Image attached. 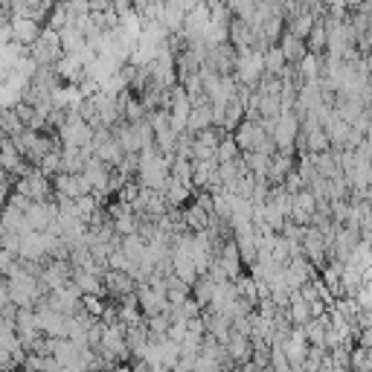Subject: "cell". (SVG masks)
Segmentation results:
<instances>
[{
	"instance_id": "21",
	"label": "cell",
	"mask_w": 372,
	"mask_h": 372,
	"mask_svg": "<svg viewBox=\"0 0 372 372\" xmlns=\"http://www.w3.org/2000/svg\"><path fill=\"white\" fill-rule=\"evenodd\" d=\"M186 335H189V323H172V326H169V340L184 343Z\"/></svg>"
},
{
	"instance_id": "7",
	"label": "cell",
	"mask_w": 372,
	"mask_h": 372,
	"mask_svg": "<svg viewBox=\"0 0 372 372\" xmlns=\"http://www.w3.org/2000/svg\"><path fill=\"white\" fill-rule=\"evenodd\" d=\"M294 169H297L294 166V155H288V151H277L273 160H271V169H268V181L273 186H280V184H285V177L291 175Z\"/></svg>"
},
{
	"instance_id": "4",
	"label": "cell",
	"mask_w": 372,
	"mask_h": 372,
	"mask_svg": "<svg viewBox=\"0 0 372 372\" xmlns=\"http://www.w3.org/2000/svg\"><path fill=\"white\" fill-rule=\"evenodd\" d=\"M137 285L140 282H137L128 271H108L105 273V294L117 302L126 300L128 294H137Z\"/></svg>"
},
{
	"instance_id": "14",
	"label": "cell",
	"mask_w": 372,
	"mask_h": 372,
	"mask_svg": "<svg viewBox=\"0 0 372 372\" xmlns=\"http://www.w3.org/2000/svg\"><path fill=\"white\" fill-rule=\"evenodd\" d=\"M285 70H288V59H285V52L280 50V44L268 47L265 50V73L268 76H285Z\"/></svg>"
},
{
	"instance_id": "22",
	"label": "cell",
	"mask_w": 372,
	"mask_h": 372,
	"mask_svg": "<svg viewBox=\"0 0 372 372\" xmlns=\"http://www.w3.org/2000/svg\"><path fill=\"white\" fill-rule=\"evenodd\" d=\"M364 198H366V201H369V204H372V186H369V189H366V192H364Z\"/></svg>"
},
{
	"instance_id": "17",
	"label": "cell",
	"mask_w": 372,
	"mask_h": 372,
	"mask_svg": "<svg viewBox=\"0 0 372 372\" xmlns=\"http://www.w3.org/2000/svg\"><path fill=\"white\" fill-rule=\"evenodd\" d=\"M242 155H244V151H242V146L236 143V137H233V134H227L224 140L218 143V160H222V163H233V160H239Z\"/></svg>"
},
{
	"instance_id": "20",
	"label": "cell",
	"mask_w": 372,
	"mask_h": 372,
	"mask_svg": "<svg viewBox=\"0 0 372 372\" xmlns=\"http://www.w3.org/2000/svg\"><path fill=\"white\" fill-rule=\"evenodd\" d=\"M332 361L340 369H352V343H343V346L332 349Z\"/></svg>"
},
{
	"instance_id": "19",
	"label": "cell",
	"mask_w": 372,
	"mask_h": 372,
	"mask_svg": "<svg viewBox=\"0 0 372 372\" xmlns=\"http://www.w3.org/2000/svg\"><path fill=\"white\" fill-rule=\"evenodd\" d=\"M38 169L44 172L47 177H56L59 172H61V148H56V151H50V155L38 163Z\"/></svg>"
},
{
	"instance_id": "15",
	"label": "cell",
	"mask_w": 372,
	"mask_h": 372,
	"mask_svg": "<svg viewBox=\"0 0 372 372\" xmlns=\"http://www.w3.org/2000/svg\"><path fill=\"white\" fill-rule=\"evenodd\" d=\"M244 160H247V169H251L256 177H268L273 155H268V151H244Z\"/></svg>"
},
{
	"instance_id": "1",
	"label": "cell",
	"mask_w": 372,
	"mask_h": 372,
	"mask_svg": "<svg viewBox=\"0 0 372 372\" xmlns=\"http://www.w3.org/2000/svg\"><path fill=\"white\" fill-rule=\"evenodd\" d=\"M233 137H236V143L242 146V151H259V148H265L268 140H271V134H268L265 126H262V119H244L242 126L233 131Z\"/></svg>"
},
{
	"instance_id": "5",
	"label": "cell",
	"mask_w": 372,
	"mask_h": 372,
	"mask_svg": "<svg viewBox=\"0 0 372 372\" xmlns=\"http://www.w3.org/2000/svg\"><path fill=\"white\" fill-rule=\"evenodd\" d=\"M227 355H230V361L239 364V366L251 364L253 361V337L251 335H242V332L233 329V337L227 340Z\"/></svg>"
},
{
	"instance_id": "11",
	"label": "cell",
	"mask_w": 372,
	"mask_h": 372,
	"mask_svg": "<svg viewBox=\"0 0 372 372\" xmlns=\"http://www.w3.org/2000/svg\"><path fill=\"white\" fill-rule=\"evenodd\" d=\"M314 23H317V12L314 9H306V12H300L297 18L288 21V32H294L297 38H309L311 30H314Z\"/></svg>"
},
{
	"instance_id": "13",
	"label": "cell",
	"mask_w": 372,
	"mask_h": 372,
	"mask_svg": "<svg viewBox=\"0 0 372 372\" xmlns=\"http://www.w3.org/2000/svg\"><path fill=\"white\" fill-rule=\"evenodd\" d=\"M166 201L169 206H186V201L192 198V186L189 184H181V181H175V177H169V184H166Z\"/></svg>"
},
{
	"instance_id": "3",
	"label": "cell",
	"mask_w": 372,
	"mask_h": 372,
	"mask_svg": "<svg viewBox=\"0 0 372 372\" xmlns=\"http://www.w3.org/2000/svg\"><path fill=\"white\" fill-rule=\"evenodd\" d=\"M90 181V186H93V192L96 195H108L111 192V181H114V166H108L105 160H99V157H88V163H85V172H81Z\"/></svg>"
},
{
	"instance_id": "16",
	"label": "cell",
	"mask_w": 372,
	"mask_h": 372,
	"mask_svg": "<svg viewBox=\"0 0 372 372\" xmlns=\"http://www.w3.org/2000/svg\"><path fill=\"white\" fill-rule=\"evenodd\" d=\"M306 137H309V151H311V155H326V151L335 148L332 146V137H329L326 128H317V131H311Z\"/></svg>"
},
{
	"instance_id": "9",
	"label": "cell",
	"mask_w": 372,
	"mask_h": 372,
	"mask_svg": "<svg viewBox=\"0 0 372 372\" xmlns=\"http://www.w3.org/2000/svg\"><path fill=\"white\" fill-rule=\"evenodd\" d=\"M288 314H291L294 326H309L314 320V311H311V302L302 297L300 291H291V306H288Z\"/></svg>"
},
{
	"instance_id": "12",
	"label": "cell",
	"mask_w": 372,
	"mask_h": 372,
	"mask_svg": "<svg viewBox=\"0 0 372 372\" xmlns=\"http://www.w3.org/2000/svg\"><path fill=\"white\" fill-rule=\"evenodd\" d=\"M306 44H309V52H317V56H323V52L329 50V30H326L323 18H317L311 35L306 38Z\"/></svg>"
},
{
	"instance_id": "2",
	"label": "cell",
	"mask_w": 372,
	"mask_h": 372,
	"mask_svg": "<svg viewBox=\"0 0 372 372\" xmlns=\"http://www.w3.org/2000/svg\"><path fill=\"white\" fill-rule=\"evenodd\" d=\"M52 189H56V195H64V198H81V195H90L93 186L85 175H70V172H59L52 177Z\"/></svg>"
},
{
	"instance_id": "18",
	"label": "cell",
	"mask_w": 372,
	"mask_h": 372,
	"mask_svg": "<svg viewBox=\"0 0 372 372\" xmlns=\"http://www.w3.org/2000/svg\"><path fill=\"white\" fill-rule=\"evenodd\" d=\"M352 372H372V349L361 346V343L352 349Z\"/></svg>"
},
{
	"instance_id": "10",
	"label": "cell",
	"mask_w": 372,
	"mask_h": 372,
	"mask_svg": "<svg viewBox=\"0 0 372 372\" xmlns=\"http://www.w3.org/2000/svg\"><path fill=\"white\" fill-rule=\"evenodd\" d=\"M210 126H215V108H213V102H204V105H195V108H192L189 131H192V134H198V131L210 128Z\"/></svg>"
},
{
	"instance_id": "6",
	"label": "cell",
	"mask_w": 372,
	"mask_h": 372,
	"mask_svg": "<svg viewBox=\"0 0 372 372\" xmlns=\"http://www.w3.org/2000/svg\"><path fill=\"white\" fill-rule=\"evenodd\" d=\"M41 26H38V21L35 18H15L12 21V38L18 41V44H23V47H32L35 41L41 38Z\"/></svg>"
},
{
	"instance_id": "8",
	"label": "cell",
	"mask_w": 372,
	"mask_h": 372,
	"mask_svg": "<svg viewBox=\"0 0 372 372\" xmlns=\"http://www.w3.org/2000/svg\"><path fill=\"white\" fill-rule=\"evenodd\" d=\"M280 50L285 52L288 64H300L302 59L309 56V44H306V38H297L294 32H288V30H285V35L280 38Z\"/></svg>"
}]
</instances>
